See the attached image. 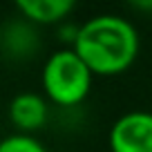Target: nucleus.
<instances>
[{
  "label": "nucleus",
  "instance_id": "7ed1b4c3",
  "mask_svg": "<svg viewBox=\"0 0 152 152\" xmlns=\"http://www.w3.org/2000/svg\"><path fill=\"white\" fill-rule=\"evenodd\" d=\"M112 152H152V114L128 112L114 121L110 130Z\"/></svg>",
  "mask_w": 152,
  "mask_h": 152
},
{
  "label": "nucleus",
  "instance_id": "20e7f679",
  "mask_svg": "<svg viewBox=\"0 0 152 152\" xmlns=\"http://www.w3.org/2000/svg\"><path fill=\"white\" fill-rule=\"evenodd\" d=\"M47 116H49L47 101L40 94L23 92V94L14 96L9 103V121L20 134H31L40 130L47 123Z\"/></svg>",
  "mask_w": 152,
  "mask_h": 152
},
{
  "label": "nucleus",
  "instance_id": "f03ea898",
  "mask_svg": "<svg viewBox=\"0 0 152 152\" xmlns=\"http://www.w3.org/2000/svg\"><path fill=\"white\" fill-rule=\"evenodd\" d=\"M92 78L94 74L72 47L54 52L45 61L43 74H40L45 96L61 107L81 105L90 94Z\"/></svg>",
  "mask_w": 152,
  "mask_h": 152
},
{
  "label": "nucleus",
  "instance_id": "0eeeda50",
  "mask_svg": "<svg viewBox=\"0 0 152 152\" xmlns=\"http://www.w3.org/2000/svg\"><path fill=\"white\" fill-rule=\"evenodd\" d=\"M0 152H47V150L36 137L16 132L0 141Z\"/></svg>",
  "mask_w": 152,
  "mask_h": 152
},
{
  "label": "nucleus",
  "instance_id": "39448f33",
  "mask_svg": "<svg viewBox=\"0 0 152 152\" xmlns=\"http://www.w3.org/2000/svg\"><path fill=\"white\" fill-rule=\"evenodd\" d=\"M38 47H40V40L36 34V25L27 23L25 18L7 23L0 31V52L7 54V58H14V61L31 58L38 52Z\"/></svg>",
  "mask_w": 152,
  "mask_h": 152
},
{
  "label": "nucleus",
  "instance_id": "f257e3e1",
  "mask_svg": "<svg viewBox=\"0 0 152 152\" xmlns=\"http://www.w3.org/2000/svg\"><path fill=\"white\" fill-rule=\"evenodd\" d=\"M72 49L94 76H116L137 61L139 31L121 16L101 14L78 27Z\"/></svg>",
  "mask_w": 152,
  "mask_h": 152
},
{
  "label": "nucleus",
  "instance_id": "423d86ee",
  "mask_svg": "<svg viewBox=\"0 0 152 152\" xmlns=\"http://www.w3.org/2000/svg\"><path fill=\"white\" fill-rule=\"evenodd\" d=\"M20 18L31 25H58L74 11L72 0H18Z\"/></svg>",
  "mask_w": 152,
  "mask_h": 152
}]
</instances>
